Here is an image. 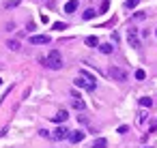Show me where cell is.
I'll return each instance as SVG.
<instances>
[{
    "label": "cell",
    "mask_w": 157,
    "mask_h": 148,
    "mask_svg": "<svg viewBox=\"0 0 157 148\" xmlns=\"http://www.w3.org/2000/svg\"><path fill=\"white\" fill-rule=\"evenodd\" d=\"M41 62H43L45 67H50V69H60V67H63V56H60L58 50H52L45 58H41Z\"/></svg>",
    "instance_id": "1"
},
{
    "label": "cell",
    "mask_w": 157,
    "mask_h": 148,
    "mask_svg": "<svg viewBox=\"0 0 157 148\" xmlns=\"http://www.w3.org/2000/svg\"><path fill=\"white\" fill-rule=\"evenodd\" d=\"M108 75H110L112 80H116V82H125V80H127V71L121 69V67H110V69H108Z\"/></svg>",
    "instance_id": "2"
},
{
    "label": "cell",
    "mask_w": 157,
    "mask_h": 148,
    "mask_svg": "<svg viewBox=\"0 0 157 148\" xmlns=\"http://www.w3.org/2000/svg\"><path fill=\"white\" fill-rule=\"evenodd\" d=\"M127 41L133 50H140V37H138V30L136 28H129L127 30Z\"/></svg>",
    "instance_id": "3"
},
{
    "label": "cell",
    "mask_w": 157,
    "mask_h": 148,
    "mask_svg": "<svg viewBox=\"0 0 157 148\" xmlns=\"http://www.w3.org/2000/svg\"><path fill=\"white\" fill-rule=\"evenodd\" d=\"M73 84H75L78 88H84V90H95V86H97L95 82H90V80H86V77H82V75H80V77H75V80H73Z\"/></svg>",
    "instance_id": "4"
},
{
    "label": "cell",
    "mask_w": 157,
    "mask_h": 148,
    "mask_svg": "<svg viewBox=\"0 0 157 148\" xmlns=\"http://www.w3.org/2000/svg\"><path fill=\"white\" fill-rule=\"evenodd\" d=\"M52 39H50V35H33L30 37V43L33 45H48Z\"/></svg>",
    "instance_id": "5"
},
{
    "label": "cell",
    "mask_w": 157,
    "mask_h": 148,
    "mask_svg": "<svg viewBox=\"0 0 157 148\" xmlns=\"http://www.w3.org/2000/svg\"><path fill=\"white\" fill-rule=\"evenodd\" d=\"M67 139H69L71 144H80V142L84 139V131H80V129H78V131H69V137H67Z\"/></svg>",
    "instance_id": "6"
},
{
    "label": "cell",
    "mask_w": 157,
    "mask_h": 148,
    "mask_svg": "<svg viewBox=\"0 0 157 148\" xmlns=\"http://www.w3.org/2000/svg\"><path fill=\"white\" fill-rule=\"evenodd\" d=\"M67 118H69V114H67V109H58V112H56V114L52 116V120H54V122H58V124H63V122H65Z\"/></svg>",
    "instance_id": "7"
},
{
    "label": "cell",
    "mask_w": 157,
    "mask_h": 148,
    "mask_svg": "<svg viewBox=\"0 0 157 148\" xmlns=\"http://www.w3.org/2000/svg\"><path fill=\"white\" fill-rule=\"evenodd\" d=\"M52 137H54V139H67V137H69V129H67V127H58Z\"/></svg>",
    "instance_id": "8"
},
{
    "label": "cell",
    "mask_w": 157,
    "mask_h": 148,
    "mask_svg": "<svg viewBox=\"0 0 157 148\" xmlns=\"http://www.w3.org/2000/svg\"><path fill=\"white\" fill-rule=\"evenodd\" d=\"M71 105H73V109H80V112L86 107V103L82 101V97H80V94H78V97H71Z\"/></svg>",
    "instance_id": "9"
},
{
    "label": "cell",
    "mask_w": 157,
    "mask_h": 148,
    "mask_svg": "<svg viewBox=\"0 0 157 148\" xmlns=\"http://www.w3.org/2000/svg\"><path fill=\"white\" fill-rule=\"evenodd\" d=\"M78 9V0H69V2L65 5V13H73Z\"/></svg>",
    "instance_id": "10"
},
{
    "label": "cell",
    "mask_w": 157,
    "mask_h": 148,
    "mask_svg": "<svg viewBox=\"0 0 157 148\" xmlns=\"http://www.w3.org/2000/svg\"><path fill=\"white\" fill-rule=\"evenodd\" d=\"M112 50H114V47H112L110 43H99V52H101V54H112Z\"/></svg>",
    "instance_id": "11"
},
{
    "label": "cell",
    "mask_w": 157,
    "mask_h": 148,
    "mask_svg": "<svg viewBox=\"0 0 157 148\" xmlns=\"http://www.w3.org/2000/svg\"><path fill=\"white\" fill-rule=\"evenodd\" d=\"M105 146H108L105 137H97V139H95V144H93V148H105Z\"/></svg>",
    "instance_id": "12"
},
{
    "label": "cell",
    "mask_w": 157,
    "mask_h": 148,
    "mask_svg": "<svg viewBox=\"0 0 157 148\" xmlns=\"http://www.w3.org/2000/svg\"><path fill=\"white\" fill-rule=\"evenodd\" d=\"M86 45H88V47H97V45H99V39H97V37H86Z\"/></svg>",
    "instance_id": "13"
},
{
    "label": "cell",
    "mask_w": 157,
    "mask_h": 148,
    "mask_svg": "<svg viewBox=\"0 0 157 148\" xmlns=\"http://www.w3.org/2000/svg\"><path fill=\"white\" fill-rule=\"evenodd\" d=\"M7 47H9L11 52H17V50H20V41H15V39H11V41L7 43Z\"/></svg>",
    "instance_id": "14"
},
{
    "label": "cell",
    "mask_w": 157,
    "mask_h": 148,
    "mask_svg": "<svg viewBox=\"0 0 157 148\" xmlns=\"http://www.w3.org/2000/svg\"><path fill=\"white\" fill-rule=\"evenodd\" d=\"M95 15H97V13H95V9H86V11H84V15H82V17H84V20H93V17H95Z\"/></svg>",
    "instance_id": "15"
},
{
    "label": "cell",
    "mask_w": 157,
    "mask_h": 148,
    "mask_svg": "<svg viewBox=\"0 0 157 148\" xmlns=\"http://www.w3.org/2000/svg\"><path fill=\"white\" fill-rule=\"evenodd\" d=\"M140 105H142V107H151V105H153V101H151L148 97H142V99H140Z\"/></svg>",
    "instance_id": "16"
},
{
    "label": "cell",
    "mask_w": 157,
    "mask_h": 148,
    "mask_svg": "<svg viewBox=\"0 0 157 148\" xmlns=\"http://www.w3.org/2000/svg\"><path fill=\"white\" fill-rule=\"evenodd\" d=\"M138 2H140V0H127L125 7H127V9H136V7H138Z\"/></svg>",
    "instance_id": "17"
},
{
    "label": "cell",
    "mask_w": 157,
    "mask_h": 148,
    "mask_svg": "<svg viewBox=\"0 0 157 148\" xmlns=\"http://www.w3.org/2000/svg\"><path fill=\"white\" fill-rule=\"evenodd\" d=\"M65 28H67L65 22H56V24H54V30H65Z\"/></svg>",
    "instance_id": "18"
},
{
    "label": "cell",
    "mask_w": 157,
    "mask_h": 148,
    "mask_svg": "<svg viewBox=\"0 0 157 148\" xmlns=\"http://www.w3.org/2000/svg\"><path fill=\"white\" fill-rule=\"evenodd\" d=\"M144 77H146V73H144L142 69H138V71H136V80H144Z\"/></svg>",
    "instance_id": "19"
},
{
    "label": "cell",
    "mask_w": 157,
    "mask_h": 148,
    "mask_svg": "<svg viewBox=\"0 0 157 148\" xmlns=\"http://www.w3.org/2000/svg\"><path fill=\"white\" fill-rule=\"evenodd\" d=\"M80 75H82V77H86V80H90V82H95V77H93V75H90V73H88V71H82V73H80Z\"/></svg>",
    "instance_id": "20"
},
{
    "label": "cell",
    "mask_w": 157,
    "mask_h": 148,
    "mask_svg": "<svg viewBox=\"0 0 157 148\" xmlns=\"http://www.w3.org/2000/svg\"><path fill=\"white\" fill-rule=\"evenodd\" d=\"M144 120H146V114H144V112H140V116H138V122H140V124H142V122H144Z\"/></svg>",
    "instance_id": "21"
},
{
    "label": "cell",
    "mask_w": 157,
    "mask_h": 148,
    "mask_svg": "<svg viewBox=\"0 0 157 148\" xmlns=\"http://www.w3.org/2000/svg\"><path fill=\"white\" fill-rule=\"evenodd\" d=\"M39 135H41V137H50V131H45V129H41V131H39Z\"/></svg>",
    "instance_id": "22"
},
{
    "label": "cell",
    "mask_w": 157,
    "mask_h": 148,
    "mask_svg": "<svg viewBox=\"0 0 157 148\" xmlns=\"http://www.w3.org/2000/svg\"><path fill=\"white\" fill-rule=\"evenodd\" d=\"M153 131H157V124H155V127H153Z\"/></svg>",
    "instance_id": "23"
}]
</instances>
